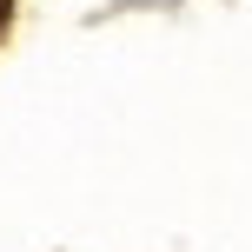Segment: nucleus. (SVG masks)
Here are the masks:
<instances>
[]
</instances>
